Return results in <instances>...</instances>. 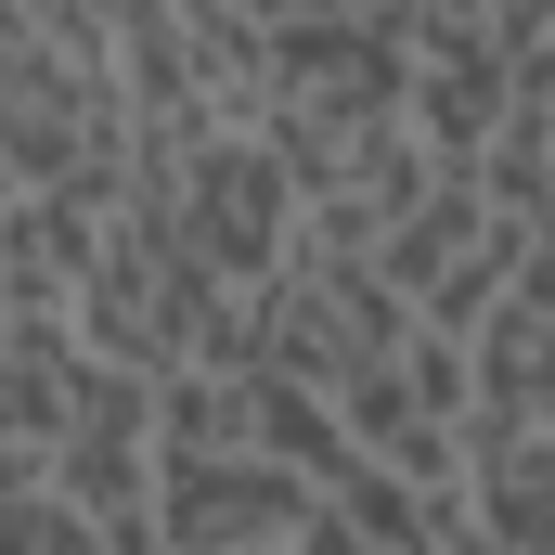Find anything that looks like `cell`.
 Here are the masks:
<instances>
[{"label":"cell","mask_w":555,"mask_h":555,"mask_svg":"<svg viewBox=\"0 0 555 555\" xmlns=\"http://www.w3.org/2000/svg\"><path fill=\"white\" fill-rule=\"evenodd\" d=\"M65 336H78V362H117V375H142V388H168V375H194V362H246L233 284L194 272L181 233H168L142 194H117L91 272H78V297H65Z\"/></svg>","instance_id":"obj_1"},{"label":"cell","mask_w":555,"mask_h":555,"mask_svg":"<svg viewBox=\"0 0 555 555\" xmlns=\"http://www.w3.org/2000/svg\"><path fill=\"white\" fill-rule=\"evenodd\" d=\"M233 323H246V362L284 375V388H336V375H362V362H388L401 349V297L375 284L362 246H336V233H310L297 220V246H284L272 272L233 297Z\"/></svg>","instance_id":"obj_2"},{"label":"cell","mask_w":555,"mask_h":555,"mask_svg":"<svg viewBox=\"0 0 555 555\" xmlns=\"http://www.w3.org/2000/svg\"><path fill=\"white\" fill-rule=\"evenodd\" d=\"M130 194L181 233V259H194L207 284H233V297L297 246V194H284V168H272L259 130H194L181 155H155Z\"/></svg>","instance_id":"obj_3"},{"label":"cell","mask_w":555,"mask_h":555,"mask_svg":"<svg viewBox=\"0 0 555 555\" xmlns=\"http://www.w3.org/2000/svg\"><path fill=\"white\" fill-rule=\"evenodd\" d=\"M401 117V13H297L259 26V142H336V130H388Z\"/></svg>","instance_id":"obj_4"},{"label":"cell","mask_w":555,"mask_h":555,"mask_svg":"<svg viewBox=\"0 0 555 555\" xmlns=\"http://www.w3.org/2000/svg\"><path fill=\"white\" fill-rule=\"evenodd\" d=\"M142 478H155V388L117 375V362H78L65 414H52V439H39V491H52L78 530H130Z\"/></svg>","instance_id":"obj_5"},{"label":"cell","mask_w":555,"mask_h":555,"mask_svg":"<svg viewBox=\"0 0 555 555\" xmlns=\"http://www.w3.org/2000/svg\"><path fill=\"white\" fill-rule=\"evenodd\" d=\"M142 530H155L168 555H284L297 530H310V478L246 465V452H155Z\"/></svg>","instance_id":"obj_6"},{"label":"cell","mask_w":555,"mask_h":555,"mask_svg":"<svg viewBox=\"0 0 555 555\" xmlns=\"http://www.w3.org/2000/svg\"><path fill=\"white\" fill-rule=\"evenodd\" d=\"M452 517H478L504 555H555V414H452Z\"/></svg>","instance_id":"obj_7"},{"label":"cell","mask_w":555,"mask_h":555,"mask_svg":"<svg viewBox=\"0 0 555 555\" xmlns=\"http://www.w3.org/2000/svg\"><path fill=\"white\" fill-rule=\"evenodd\" d=\"M452 362H465V414H504V426L555 414V259H530V272L504 284L452 336Z\"/></svg>","instance_id":"obj_8"},{"label":"cell","mask_w":555,"mask_h":555,"mask_svg":"<svg viewBox=\"0 0 555 555\" xmlns=\"http://www.w3.org/2000/svg\"><path fill=\"white\" fill-rule=\"evenodd\" d=\"M104 220H117V194H0V310L65 323V297L91 272Z\"/></svg>","instance_id":"obj_9"},{"label":"cell","mask_w":555,"mask_h":555,"mask_svg":"<svg viewBox=\"0 0 555 555\" xmlns=\"http://www.w3.org/2000/svg\"><path fill=\"white\" fill-rule=\"evenodd\" d=\"M452 181H465L491 220H543V233H555V91H517V104L478 130V155H465Z\"/></svg>","instance_id":"obj_10"},{"label":"cell","mask_w":555,"mask_h":555,"mask_svg":"<svg viewBox=\"0 0 555 555\" xmlns=\"http://www.w3.org/2000/svg\"><path fill=\"white\" fill-rule=\"evenodd\" d=\"M65 388H78V336L0 310V452H39L52 414H65Z\"/></svg>","instance_id":"obj_11"},{"label":"cell","mask_w":555,"mask_h":555,"mask_svg":"<svg viewBox=\"0 0 555 555\" xmlns=\"http://www.w3.org/2000/svg\"><path fill=\"white\" fill-rule=\"evenodd\" d=\"M91 543H104V530H78L39 478H26V491H0V555H91Z\"/></svg>","instance_id":"obj_12"},{"label":"cell","mask_w":555,"mask_h":555,"mask_svg":"<svg viewBox=\"0 0 555 555\" xmlns=\"http://www.w3.org/2000/svg\"><path fill=\"white\" fill-rule=\"evenodd\" d=\"M401 543H414V530H362L349 504H310V530H297L284 555H401Z\"/></svg>","instance_id":"obj_13"},{"label":"cell","mask_w":555,"mask_h":555,"mask_svg":"<svg viewBox=\"0 0 555 555\" xmlns=\"http://www.w3.org/2000/svg\"><path fill=\"white\" fill-rule=\"evenodd\" d=\"M349 13H401V0H349Z\"/></svg>","instance_id":"obj_14"}]
</instances>
